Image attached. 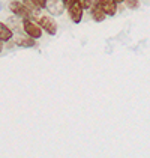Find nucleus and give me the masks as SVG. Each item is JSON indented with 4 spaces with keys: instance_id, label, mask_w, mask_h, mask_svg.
<instances>
[{
    "instance_id": "nucleus-1",
    "label": "nucleus",
    "mask_w": 150,
    "mask_h": 158,
    "mask_svg": "<svg viewBox=\"0 0 150 158\" xmlns=\"http://www.w3.org/2000/svg\"><path fill=\"white\" fill-rule=\"evenodd\" d=\"M9 9H11V12L17 17V18H20L21 21L23 20H32V12L26 8L24 5L21 3V2H18V0H14L9 3Z\"/></svg>"
},
{
    "instance_id": "nucleus-2",
    "label": "nucleus",
    "mask_w": 150,
    "mask_h": 158,
    "mask_svg": "<svg viewBox=\"0 0 150 158\" xmlns=\"http://www.w3.org/2000/svg\"><path fill=\"white\" fill-rule=\"evenodd\" d=\"M38 26L42 30H45L48 35H56L57 33V23L53 17H48V15L38 17Z\"/></svg>"
},
{
    "instance_id": "nucleus-3",
    "label": "nucleus",
    "mask_w": 150,
    "mask_h": 158,
    "mask_svg": "<svg viewBox=\"0 0 150 158\" xmlns=\"http://www.w3.org/2000/svg\"><path fill=\"white\" fill-rule=\"evenodd\" d=\"M23 30L32 39H39L42 36V29L38 26V23L32 21V20H23Z\"/></svg>"
},
{
    "instance_id": "nucleus-4",
    "label": "nucleus",
    "mask_w": 150,
    "mask_h": 158,
    "mask_svg": "<svg viewBox=\"0 0 150 158\" xmlns=\"http://www.w3.org/2000/svg\"><path fill=\"white\" fill-rule=\"evenodd\" d=\"M44 8L50 12L51 17H59L65 11V6H63L62 0H45Z\"/></svg>"
},
{
    "instance_id": "nucleus-5",
    "label": "nucleus",
    "mask_w": 150,
    "mask_h": 158,
    "mask_svg": "<svg viewBox=\"0 0 150 158\" xmlns=\"http://www.w3.org/2000/svg\"><path fill=\"white\" fill-rule=\"evenodd\" d=\"M68 12H69V17H71V20L74 21L75 24L81 23L84 9H83V6H81V3H80V2H77V0H75L74 3L68 8Z\"/></svg>"
},
{
    "instance_id": "nucleus-6",
    "label": "nucleus",
    "mask_w": 150,
    "mask_h": 158,
    "mask_svg": "<svg viewBox=\"0 0 150 158\" xmlns=\"http://www.w3.org/2000/svg\"><path fill=\"white\" fill-rule=\"evenodd\" d=\"M98 6L104 11L107 17H114L117 12V5L111 0H98Z\"/></svg>"
},
{
    "instance_id": "nucleus-7",
    "label": "nucleus",
    "mask_w": 150,
    "mask_h": 158,
    "mask_svg": "<svg viewBox=\"0 0 150 158\" xmlns=\"http://www.w3.org/2000/svg\"><path fill=\"white\" fill-rule=\"evenodd\" d=\"M14 36V30L6 24L0 23V42H8L11 41Z\"/></svg>"
},
{
    "instance_id": "nucleus-8",
    "label": "nucleus",
    "mask_w": 150,
    "mask_h": 158,
    "mask_svg": "<svg viewBox=\"0 0 150 158\" xmlns=\"http://www.w3.org/2000/svg\"><path fill=\"white\" fill-rule=\"evenodd\" d=\"M15 44L18 45V47H21V48H33V47H36V42H35V39H32V38H18L17 41H15Z\"/></svg>"
},
{
    "instance_id": "nucleus-9",
    "label": "nucleus",
    "mask_w": 150,
    "mask_h": 158,
    "mask_svg": "<svg viewBox=\"0 0 150 158\" xmlns=\"http://www.w3.org/2000/svg\"><path fill=\"white\" fill-rule=\"evenodd\" d=\"M90 15H92V18L96 21V23H101V21H104L105 20V14H104V11L101 9L99 6L96 5V6H93L92 9H90Z\"/></svg>"
},
{
    "instance_id": "nucleus-10",
    "label": "nucleus",
    "mask_w": 150,
    "mask_h": 158,
    "mask_svg": "<svg viewBox=\"0 0 150 158\" xmlns=\"http://www.w3.org/2000/svg\"><path fill=\"white\" fill-rule=\"evenodd\" d=\"M98 5V0H84L83 3H81V6H83V9H92L93 6H96Z\"/></svg>"
},
{
    "instance_id": "nucleus-11",
    "label": "nucleus",
    "mask_w": 150,
    "mask_h": 158,
    "mask_svg": "<svg viewBox=\"0 0 150 158\" xmlns=\"http://www.w3.org/2000/svg\"><path fill=\"white\" fill-rule=\"evenodd\" d=\"M126 3V6L128 8H131V9H137L138 6H140V2L138 0H123Z\"/></svg>"
},
{
    "instance_id": "nucleus-12",
    "label": "nucleus",
    "mask_w": 150,
    "mask_h": 158,
    "mask_svg": "<svg viewBox=\"0 0 150 158\" xmlns=\"http://www.w3.org/2000/svg\"><path fill=\"white\" fill-rule=\"evenodd\" d=\"M75 0H62V3H63V6H65V9H68L72 3H74Z\"/></svg>"
},
{
    "instance_id": "nucleus-13",
    "label": "nucleus",
    "mask_w": 150,
    "mask_h": 158,
    "mask_svg": "<svg viewBox=\"0 0 150 158\" xmlns=\"http://www.w3.org/2000/svg\"><path fill=\"white\" fill-rule=\"evenodd\" d=\"M33 2L36 3L38 8H41V9H42V8H44V5H45V0H33Z\"/></svg>"
},
{
    "instance_id": "nucleus-14",
    "label": "nucleus",
    "mask_w": 150,
    "mask_h": 158,
    "mask_svg": "<svg viewBox=\"0 0 150 158\" xmlns=\"http://www.w3.org/2000/svg\"><path fill=\"white\" fill-rule=\"evenodd\" d=\"M111 2H114L116 5H119V3H123V0H111Z\"/></svg>"
},
{
    "instance_id": "nucleus-15",
    "label": "nucleus",
    "mask_w": 150,
    "mask_h": 158,
    "mask_svg": "<svg viewBox=\"0 0 150 158\" xmlns=\"http://www.w3.org/2000/svg\"><path fill=\"white\" fill-rule=\"evenodd\" d=\"M2 50H3V44L0 42V53H2Z\"/></svg>"
},
{
    "instance_id": "nucleus-16",
    "label": "nucleus",
    "mask_w": 150,
    "mask_h": 158,
    "mask_svg": "<svg viewBox=\"0 0 150 158\" xmlns=\"http://www.w3.org/2000/svg\"><path fill=\"white\" fill-rule=\"evenodd\" d=\"M2 9H3V3L0 2V11H2Z\"/></svg>"
},
{
    "instance_id": "nucleus-17",
    "label": "nucleus",
    "mask_w": 150,
    "mask_h": 158,
    "mask_svg": "<svg viewBox=\"0 0 150 158\" xmlns=\"http://www.w3.org/2000/svg\"><path fill=\"white\" fill-rule=\"evenodd\" d=\"M77 2H80V3H83V2H84V0H77Z\"/></svg>"
}]
</instances>
